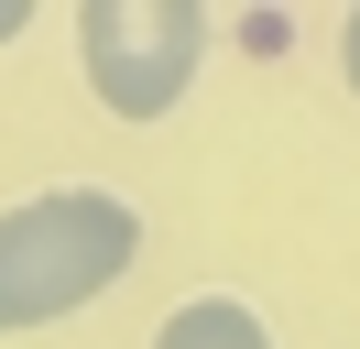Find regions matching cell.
I'll return each instance as SVG.
<instances>
[{
  "label": "cell",
  "mask_w": 360,
  "mask_h": 349,
  "mask_svg": "<svg viewBox=\"0 0 360 349\" xmlns=\"http://www.w3.org/2000/svg\"><path fill=\"white\" fill-rule=\"evenodd\" d=\"M22 22H33V0H0V44H22Z\"/></svg>",
  "instance_id": "obj_5"
},
{
  "label": "cell",
  "mask_w": 360,
  "mask_h": 349,
  "mask_svg": "<svg viewBox=\"0 0 360 349\" xmlns=\"http://www.w3.org/2000/svg\"><path fill=\"white\" fill-rule=\"evenodd\" d=\"M338 77H349V99H360V0H349V22H338Z\"/></svg>",
  "instance_id": "obj_4"
},
{
  "label": "cell",
  "mask_w": 360,
  "mask_h": 349,
  "mask_svg": "<svg viewBox=\"0 0 360 349\" xmlns=\"http://www.w3.org/2000/svg\"><path fill=\"white\" fill-rule=\"evenodd\" d=\"M153 349H273V327H262V305H240V295H186L175 317L153 327Z\"/></svg>",
  "instance_id": "obj_3"
},
{
  "label": "cell",
  "mask_w": 360,
  "mask_h": 349,
  "mask_svg": "<svg viewBox=\"0 0 360 349\" xmlns=\"http://www.w3.org/2000/svg\"><path fill=\"white\" fill-rule=\"evenodd\" d=\"M142 262V208L120 186H33L0 208V338L66 327Z\"/></svg>",
  "instance_id": "obj_1"
},
{
  "label": "cell",
  "mask_w": 360,
  "mask_h": 349,
  "mask_svg": "<svg viewBox=\"0 0 360 349\" xmlns=\"http://www.w3.org/2000/svg\"><path fill=\"white\" fill-rule=\"evenodd\" d=\"M77 77L110 120H164L186 109L207 65V11L197 0H77Z\"/></svg>",
  "instance_id": "obj_2"
}]
</instances>
